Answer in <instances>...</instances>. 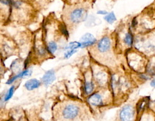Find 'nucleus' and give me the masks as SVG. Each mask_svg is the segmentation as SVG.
<instances>
[{"instance_id":"14","label":"nucleus","mask_w":155,"mask_h":121,"mask_svg":"<svg viewBox=\"0 0 155 121\" xmlns=\"http://www.w3.org/2000/svg\"><path fill=\"white\" fill-rule=\"evenodd\" d=\"M105 20H106V21L107 22V23H113V22L116 21V16H115V14L113 13V12H110V13L107 14V16L105 17Z\"/></svg>"},{"instance_id":"13","label":"nucleus","mask_w":155,"mask_h":121,"mask_svg":"<svg viewBox=\"0 0 155 121\" xmlns=\"http://www.w3.org/2000/svg\"><path fill=\"white\" fill-rule=\"evenodd\" d=\"M81 47V42H73L69 43L68 46L66 47V49H77L78 48Z\"/></svg>"},{"instance_id":"18","label":"nucleus","mask_w":155,"mask_h":121,"mask_svg":"<svg viewBox=\"0 0 155 121\" xmlns=\"http://www.w3.org/2000/svg\"><path fill=\"white\" fill-rule=\"evenodd\" d=\"M12 4H13V5H14L15 7L18 8L20 6V5H21V2H20V0H13V1H12Z\"/></svg>"},{"instance_id":"1","label":"nucleus","mask_w":155,"mask_h":121,"mask_svg":"<svg viewBox=\"0 0 155 121\" xmlns=\"http://www.w3.org/2000/svg\"><path fill=\"white\" fill-rule=\"evenodd\" d=\"M87 18V12L83 8H77L71 12L69 14V20L72 23L77 24L85 21Z\"/></svg>"},{"instance_id":"3","label":"nucleus","mask_w":155,"mask_h":121,"mask_svg":"<svg viewBox=\"0 0 155 121\" xmlns=\"http://www.w3.org/2000/svg\"><path fill=\"white\" fill-rule=\"evenodd\" d=\"M134 117V110L130 105H127L121 109L120 112V119L121 121H133Z\"/></svg>"},{"instance_id":"4","label":"nucleus","mask_w":155,"mask_h":121,"mask_svg":"<svg viewBox=\"0 0 155 121\" xmlns=\"http://www.w3.org/2000/svg\"><path fill=\"white\" fill-rule=\"evenodd\" d=\"M110 47H111V40L107 36L102 37L97 46L98 50L101 53H106L110 49Z\"/></svg>"},{"instance_id":"8","label":"nucleus","mask_w":155,"mask_h":121,"mask_svg":"<svg viewBox=\"0 0 155 121\" xmlns=\"http://www.w3.org/2000/svg\"><path fill=\"white\" fill-rule=\"evenodd\" d=\"M41 86V82L36 79H32L25 83V88L28 90H33Z\"/></svg>"},{"instance_id":"16","label":"nucleus","mask_w":155,"mask_h":121,"mask_svg":"<svg viewBox=\"0 0 155 121\" xmlns=\"http://www.w3.org/2000/svg\"><path fill=\"white\" fill-rule=\"evenodd\" d=\"M15 90V86H12L11 88H9V90H8V92L6 93L5 96V101H8L9 99H11V97H12L13 95V93H14Z\"/></svg>"},{"instance_id":"10","label":"nucleus","mask_w":155,"mask_h":121,"mask_svg":"<svg viewBox=\"0 0 155 121\" xmlns=\"http://www.w3.org/2000/svg\"><path fill=\"white\" fill-rule=\"evenodd\" d=\"M85 92L86 94H91L94 90V85L92 82H86L85 83Z\"/></svg>"},{"instance_id":"20","label":"nucleus","mask_w":155,"mask_h":121,"mask_svg":"<svg viewBox=\"0 0 155 121\" xmlns=\"http://www.w3.org/2000/svg\"><path fill=\"white\" fill-rule=\"evenodd\" d=\"M98 14L99 15H106L107 14V12H106V11H98V12H97Z\"/></svg>"},{"instance_id":"15","label":"nucleus","mask_w":155,"mask_h":121,"mask_svg":"<svg viewBox=\"0 0 155 121\" xmlns=\"http://www.w3.org/2000/svg\"><path fill=\"white\" fill-rule=\"evenodd\" d=\"M124 42H125V43L127 44V45H128V46H132L133 36L132 35H131V33H127V35L125 36V38H124Z\"/></svg>"},{"instance_id":"17","label":"nucleus","mask_w":155,"mask_h":121,"mask_svg":"<svg viewBox=\"0 0 155 121\" xmlns=\"http://www.w3.org/2000/svg\"><path fill=\"white\" fill-rule=\"evenodd\" d=\"M76 52H77L76 49H68V50L66 51V53H64V58L66 59L70 58L71 56H72L73 54H74Z\"/></svg>"},{"instance_id":"9","label":"nucleus","mask_w":155,"mask_h":121,"mask_svg":"<svg viewBox=\"0 0 155 121\" xmlns=\"http://www.w3.org/2000/svg\"><path fill=\"white\" fill-rule=\"evenodd\" d=\"M31 73L32 71L30 70H26L23 71V72H21L20 73L17 74V75L14 76H12V78H10L6 83H7V84H11V83H12L16 79H19V78H23L25 77V76H30Z\"/></svg>"},{"instance_id":"12","label":"nucleus","mask_w":155,"mask_h":121,"mask_svg":"<svg viewBox=\"0 0 155 121\" xmlns=\"http://www.w3.org/2000/svg\"><path fill=\"white\" fill-rule=\"evenodd\" d=\"M95 79H97L98 82L102 84V83L106 82V79H107V77H106V74L103 73H98L95 76Z\"/></svg>"},{"instance_id":"11","label":"nucleus","mask_w":155,"mask_h":121,"mask_svg":"<svg viewBox=\"0 0 155 121\" xmlns=\"http://www.w3.org/2000/svg\"><path fill=\"white\" fill-rule=\"evenodd\" d=\"M57 49H58V46H57L56 42L51 41L48 44V50L51 54H54L55 53V51L57 50Z\"/></svg>"},{"instance_id":"19","label":"nucleus","mask_w":155,"mask_h":121,"mask_svg":"<svg viewBox=\"0 0 155 121\" xmlns=\"http://www.w3.org/2000/svg\"><path fill=\"white\" fill-rule=\"evenodd\" d=\"M1 3L4 4V5H9L12 3V1H11V0H1Z\"/></svg>"},{"instance_id":"7","label":"nucleus","mask_w":155,"mask_h":121,"mask_svg":"<svg viewBox=\"0 0 155 121\" xmlns=\"http://www.w3.org/2000/svg\"><path fill=\"white\" fill-rule=\"evenodd\" d=\"M88 101L92 106H101L102 105V99L101 95L99 93H93L88 97Z\"/></svg>"},{"instance_id":"21","label":"nucleus","mask_w":155,"mask_h":121,"mask_svg":"<svg viewBox=\"0 0 155 121\" xmlns=\"http://www.w3.org/2000/svg\"><path fill=\"white\" fill-rule=\"evenodd\" d=\"M150 86H153V87H155V79L151 81V82H150Z\"/></svg>"},{"instance_id":"2","label":"nucleus","mask_w":155,"mask_h":121,"mask_svg":"<svg viewBox=\"0 0 155 121\" xmlns=\"http://www.w3.org/2000/svg\"><path fill=\"white\" fill-rule=\"evenodd\" d=\"M80 112L79 107L74 104H68L62 110V116L66 119H74L78 116Z\"/></svg>"},{"instance_id":"5","label":"nucleus","mask_w":155,"mask_h":121,"mask_svg":"<svg viewBox=\"0 0 155 121\" xmlns=\"http://www.w3.org/2000/svg\"><path fill=\"white\" fill-rule=\"evenodd\" d=\"M81 48H85L87 46L94 45L96 42V39L90 33H86L81 37Z\"/></svg>"},{"instance_id":"6","label":"nucleus","mask_w":155,"mask_h":121,"mask_svg":"<svg viewBox=\"0 0 155 121\" xmlns=\"http://www.w3.org/2000/svg\"><path fill=\"white\" fill-rule=\"evenodd\" d=\"M55 73L54 70H48L45 73L44 76L42 77V82L45 86H48V85L51 84L55 80Z\"/></svg>"}]
</instances>
